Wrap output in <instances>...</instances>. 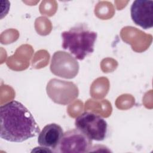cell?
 Segmentation results:
<instances>
[{
	"mask_svg": "<svg viewBox=\"0 0 153 153\" xmlns=\"http://www.w3.org/2000/svg\"><path fill=\"white\" fill-rule=\"evenodd\" d=\"M97 34L85 25L80 24L62 33V47L75 59L82 60L94 51Z\"/></svg>",
	"mask_w": 153,
	"mask_h": 153,
	"instance_id": "cell-2",
	"label": "cell"
},
{
	"mask_svg": "<svg viewBox=\"0 0 153 153\" xmlns=\"http://www.w3.org/2000/svg\"><path fill=\"white\" fill-rule=\"evenodd\" d=\"M0 126L1 137L11 142H24L40 132L31 112L16 100L0 107Z\"/></svg>",
	"mask_w": 153,
	"mask_h": 153,
	"instance_id": "cell-1",
	"label": "cell"
},
{
	"mask_svg": "<svg viewBox=\"0 0 153 153\" xmlns=\"http://www.w3.org/2000/svg\"><path fill=\"white\" fill-rule=\"evenodd\" d=\"M92 140L77 128L71 129L63 133L55 152L85 153L90 151Z\"/></svg>",
	"mask_w": 153,
	"mask_h": 153,
	"instance_id": "cell-4",
	"label": "cell"
},
{
	"mask_svg": "<svg viewBox=\"0 0 153 153\" xmlns=\"http://www.w3.org/2000/svg\"><path fill=\"white\" fill-rule=\"evenodd\" d=\"M130 14L134 23L144 29L153 26V1L136 0L130 8Z\"/></svg>",
	"mask_w": 153,
	"mask_h": 153,
	"instance_id": "cell-5",
	"label": "cell"
},
{
	"mask_svg": "<svg viewBox=\"0 0 153 153\" xmlns=\"http://www.w3.org/2000/svg\"><path fill=\"white\" fill-rule=\"evenodd\" d=\"M63 134V131L60 126L56 123L46 125L39 132L38 137V143L41 146L47 148L55 152Z\"/></svg>",
	"mask_w": 153,
	"mask_h": 153,
	"instance_id": "cell-6",
	"label": "cell"
},
{
	"mask_svg": "<svg viewBox=\"0 0 153 153\" xmlns=\"http://www.w3.org/2000/svg\"><path fill=\"white\" fill-rule=\"evenodd\" d=\"M76 128L82 131L90 139L102 141L108 133V123L100 115L92 112H84L75 118Z\"/></svg>",
	"mask_w": 153,
	"mask_h": 153,
	"instance_id": "cell-3",
	"label": "cell"
}]
</instances>
